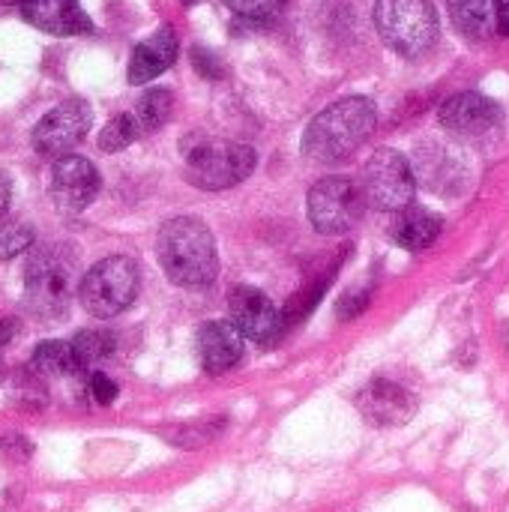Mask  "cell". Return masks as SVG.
<instances>
[{"instance_id": "44dd1931", "label": "cell", "mask_w": 509, "mask_h": 512, "mask_svg": "<svg viewBox=\"0 0 509 512\" xmlns=\"http://www.w3.org/2000/svg\"><path fill=\"white\" fill-rule=\"evenodd\" d=\"M33 366L45 375H75L81 372L72 342H42L33 351Z\"/></svg>"}, {"instance_id": "277c9868", "label": "cell", "mask_w": 509, "mask_h": 512, "mask_svg": "<svg viewBox=\"0 0 509 512\" xmlns=\"http://www.w3.org/2000/svg\"><path fill=\"white\" fill-rule=\"evenodd\" d=\"M183 156H186V180L204 192L231 189L243 183L258 165V156L249 144L216 141V138L186 141Z\"/></svg>"}, {"instance_id": "8992f818", "label": "cell", "mask_w": 509, "mask_h": 512, "mask_svg": "<svg viewBox=\"0 0 509 512\" xmlns=\"http://www.w3.org/2000/svg\"><path fill=\"white\" fill-rule=\"evenodd\" d=\"M138 294V267L126 255H111L93 264L78 288L81 306L93 318H114L132 306Z\"/></svg>"}, {"instance_id": "484cf974", "label": "cell", "mask_w": 509, "mask_h": 512, "mask_svg": "<svg viewBox=\"0 0 509 512\" xmlns=\"http://www.w3.org/2000/svg\"><path fill=\"white\" fill-rule=\"evenodd\" d=\"M192 63L201 69V75H207V78H219L222 75V66H219V60L207 51V48H192Z\"/></svg>"}, {"instance_id": "ba28073f", "label": "cell", "mask_w": 509, "mask_h": 512, "mask_svg": "<svg viewBox=\"0 0 509 512\" xmlns=\"http://www.w3.org/2000/svg\"><path fill=\"white\" fill-rule=\"evenodd\" d=\"M306 207L309 222L321 234H345L360 222L366 195L363 186L351 177H324L309 189Z\"/></svg>"}, {"instance_id": "ffe728a7", "label": "cell", "mask_w": 509, "mask_h": 512, "mask_svg": "<svg viewBox=\"0 0 509 512\" xmlns=\"http://www.w3.org/2000/svg\"><path fill=\"white\" fill-rule=\"evenodd\" d=\"M114 348H117V342H114V333H108V330H81L72 339V351H75L81 372L108 360L114 354Z\"/></svg>"}, {"instance_id": "d4e9b609", "label": "cell", "mask_w": 509, "mask_h": 512, "mask_svg": "<svg viewBox=\"0 0 509 512\" xmlns=\"http://www.w3.org/2000/svg\"><path fill=\"white\" fill-rule=\"evenodd\" d=\"M90 396H93L96 405H111V402L117 399V384H114L108 375L93 372V375H90Z\"/></svg>"}, {"instance_id": "9c48e42d", "label": "cell", "mask_w": 509, "mask_h": 512, "mask_svg": "<svg viewBox=\"0 0 509 512\" xmlns=\"http://www.w3.org/2000/svg\"><path fill=\"white\" fill-rule=\"evenodd\" d=\"M93 123V108L84 99H66L54 105L36 126H33V150L48 156V159H63L69 150L84 141Z\"/></svg>"}, {"instance_id": "30bf717a", "label": "cell", "mask_w": 509, "mask_h": 512, "mask_svg": "<svg viewBox=\"0 0 509 512\" xmlns=\"http://www.w3.org/2000/svg\"><path fill=\"white\" fill-rule=\"evenodd\" d=\"M438 117H441V126L450 129L453 135L477 138V135L492 132L504 120V111H501V105L492 96H483V93L468 90V93L450 96L441 105Z\"/></svg>"}, {"instance_id": "ac0fdd59", "label": "cell", "mask_w": 509, "mask_h": 512, "mask_svg": "<svg viewBox=\"0 0 509 512\" xmlns=\"http://www.w3.org/2000/svg\"><path fill=\"white\" fill-rule=\"evenodd\" d=\"M441 237V219L426 210H405L393 225V240L411 252L429 249Z\"/></svg>"}, {"instance_id": "5b68a950", "label": "cell", "mask_w": 509, "mask_h": 512, "mask_svg": "<svg viewBox=\"0 0 509 512\" xmlns=\"http://www.w3.org/2000/svg\"><path fill=\"white\" fill-rule=\"evenodd\" d=\"M375 27L396 54L420 57L438 39V12L429 0H378Z\"/></svg>"}, {"instance_id": "e0dca14e", "label": "cell", "mask_w": 509, "mask_h": 512, "mask_svg": "<svg viewBox=\"0 0 509 512\" xmlns=\"http://www.w3.org/2000/svg\"><path fill=\"white\" fill-rule=\"evenodd\" d=\"M456 30L474 42L489 39L498 24V0H447Z\"/></svg>"}, {"instance_id": "83f0119b", "label": "cell", "mask_w": 509, "mask_h": 512, "mask_svg": "<svg viewBox=\"0 0 509 512\" xmlns=\"http://www.w3.org/2000/svg\"><path fill=\"white\" fill-rule=\"evenodd\" d=\"M498 27L509 36V0H498Z\"/></svg>"}, {"instance_id": "d6986e66", "label": "cell", "mask_w": 509, "mask_h": 512, "mask_svg": "<svg viewBox=\"0 0 509 512\" xmlns=\"http://www.w3.org/2000/svg\"><path fill=\"white\" fill-rule=\"evenodd\" d=\"M171 111H174V96H171V90L153 87V90H147V93L138 99V105H135L132 114H135V120H138V126H141V135H147V132L162 129V126L168 123Z\"/></svg>"}, {"instance_id": "8fae6325", "label": "cell", "mask_w": 509, "mask_h": 512, "mask_svg": "<svg viewBox=\"0 0 509 512\" xmlns=\"http://www.w3.org/2000/svg\"><path fill=\"white\" fill-rule=\"evenodd\" d=\"M99 171L90 159L84 156H63L54 162L51 171V195L57 201V207L78 213L84 207L93 204V198L99 195Z\"/></svg>"}, {"instance_id": "4fadbf2b", "label": "cell", "mask_w": 509, "mask_h": 512, "mask_svg": "<svg viewBox=\"0 0 509 512\" xmlns=\"http://www.w3.org/2000/svg\"><path fill=\"white\" fill-rule=\"evenodd\" d=\"M360 411L375 423V426H402L414 417L417 399L396 381L375 378L363 393H360Z\"/></svg>"}, {"instance_id": "f546056e", "label": "cell", "mask_w": 509, "mask_h": 512, "mask_svg": "<svg viewBox=\"0 0 509 512\" xmlns=\"http://www.w3.org/2000/svg\"><path fill=\"white\" fill-rule=\"evenodd\" d=\"M0 3H18V6H24L27 0H0Z\"/></svg>"}, {"instance_id": "7402d4cb", "label": "cell", "mask_w": 509, "mask_h": 512, "mask_svg": "<svg viewBox=\"0 0 509 512\" xmlns=\"http://www.w3.org/2000/svg\"><path fill=\"white\" fill-rule=\"evenodd\" d=\"M141 135V126L135 120V114H117L105 123V129L99 132V150L105 153H117L126 150L135 138Z\"/></svg>"}, {"instance_id": "7a4b0ae2", "label": "cell", "mask_w": 509, "mask_h": 512, "mask_svg": "<svg viewBox=\"0 0 509 512\" xmlns=\"http://www.w3.org/2000/svg\"><path fill=\"white\" fill-rule=\"evenodd\" d=\"M156 255L165 276L189 291L207 288L219 276V252L213 231L195 216L168 219L156 237Z\"/></svg>"}, {"instance_id": "3957f363", "label": "cell", "mask_w": 509, "mask_h": 512, "mask_svg": "<svg viewBox=\"0 0 509 512\" xmlns=\"http://www.w3.org/2000/svg\"><path fill=\"white\" fill-rule=\"evenodd\" d=\"M75 288H81L75 249H69L66 243H51L30 255L24 270V297L39 318H63L75 297Z\"/></svg>"}, {"instance_id": "9a60e30c", "label": "cell", "mask_w": 509, "mask_h": 512, "mask_svg": "<svg viewBox=\"0 0 509 512\" xmlns=\"http://www.w3.org/2000/svg\"><path fill=\"white\" fill-rule=\"evenodd\" d=\"M198 357L204 372L225 375L243 360V333L228 321H207L198 330Z\"/></svg>"}, {"instance_id": "cb8c5ba5", "label": "cell", "mask_w": 509, "mask_h": 512, "mask_svg": "<svg viewBox=\"0 0 509 512\" xmlns=\"http://www.w3.org/2000/svg\"><path fill=\"white\" fill-rule=\"evenodd\" d=\"M225 6L231 12H237L240 18L264 24V21H273L282 12L285 0H225Z\"/></svg>"}, {"instance_id": "2e32d148", "label": "cell", "mask_w": 509, "mask_h": 512, "mask_svg": "<svg viewBox=\"0 0 509 512\" xmlns=\"http://www.w3.org/2000/svg\"><path fill=\"white\" fill-rule=\"evenodd\" d=\"M177 33L174 27H159L153 36H147L144 42L135 45L132 57H129V84H147L153 78H159L168 66H174L177 60Z\"/></svg>"}, {"instance_id": "5bb4252c", "label": "cell", "mask_w": 509, "mask_h": 512, "mask_svg": "<svg viewBox=\"0 0 509 512\" xmlns=\"http://www.w3.org/2000/svg\"><path fill=\"white\" fill-rule=\"evenodd\" d=\"M21 15L27 24L51 36H81L93 30V21L78 0H27Z\"/></svg>"}, {"instance_id": "6da1fadb", "label": "cell", "mask_w": 509, "mask_h": 512, "mask_svg": "<svg viewBox=\"0 0 509 512\" xmlns=\"http://www.w3.org/2000/svg\"><path fill=\"white\" fill-rule=\"evenodd\" d=\"M378 108L366 96H345L315 114L303 132V153L315 162L336 165L351 159L375 132Z\"/></svg>"}, {"instance_id": "4dcf8cb0", "label": "cell", "mask_w": 509, "mask_h": 512, "mask_svg": "<svg viewBox=\"0 0 509 512\" xmlns=\"http://www.w3.org/2000/svg\"><path fill=\"white\" fill-rule=\"evenodd\" d=\"M180 3H186V6H189V3H195V0H180Z\"/></svg>"}, {"instance_id": "4316f807", "label": "cell", "mask_w": 509, "mask_h": 512, "mask_svg": "<svg viewBox=\"0 0 509 512\" xmlns=\"http://www.w3.org/2000/svg\"><path fill=\"white\" fill-rule=\"evenodd\" d=\"M9 201H12V183H9V177L0 171V216L9 210Z\"/></svg>"}, {"instance_id": "f1b7e54d", "label": "cell", "mask_w": 509, "mask_h": 512, "mask_svg": "<svg viewBox=\"0 0 509 512\" xmlns=\"http://www.w3.org/2000/svg\"><path fill=\"white\" fill-rule=\"evenodd\" d=\"M12 333H15V324H12V321H0V345L9 342Z\"/></svg>"}, {"instance_id": "7c38bea8", "label": "cell", "mask_w": 509, "mask_h": 512, "mask_svg": "<svg viewBox=\"0 0 509 512\" xmlns=\"http://www.w3.org/2000/svg\"><path fill=\"white\" fill-rule=\"evenodd\" d=\"M228 309L237 330L255 342H270L282 330V315L276 312L273 300L252 285H237L228 297Z\"/></svg>"}, {"instance_id": "603a6c76", "label": "cell", "mask_w": 509, "mask_h": 512, "mask_svg": "<svg viewBox=\"0 0 509 512\" xmlns=\"http://www.w3.org/2000/svg\"><path fill=\"white\" fill-rule=\"evenodd\" d=\"M33 228L24 222H6L0 228V261H12L15 255H21L24 249L33 246Z\"/></svg>"}, {"instance_id": "52a82bcc", "label": "cell", "mask_w": 509, "mask_h": 512, "mask_svg": "<svg viewBox=\"0 0 509 512\" xmlns=\"http://www.w3.org/2000/svg\"><path fill=\"white\" fill-rule=\"evenodd\" d=\"M363 195L372 207L384 213H405L414 201L417 183L408 159L399 150H375L363 168Z\"/></svg>"}]
</instances>
